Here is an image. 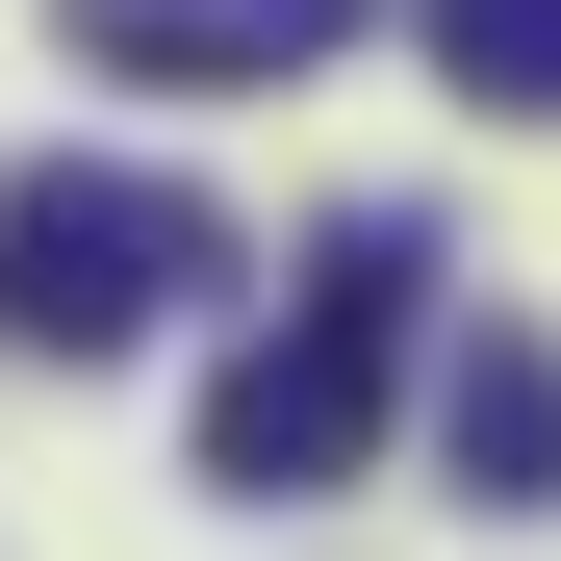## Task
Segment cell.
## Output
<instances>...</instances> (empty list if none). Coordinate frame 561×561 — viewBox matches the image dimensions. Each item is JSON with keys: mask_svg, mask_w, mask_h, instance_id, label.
Masks as SVG:
<instances>
[{"mask_svg": "<svg viewBox=\"0 0 561 561\" xmlns=\"http://www.w3.org/2000/svg\"><path fill=\"white\" fill-rule=\"evenodd\" d=\"M409 332H434V230H409V205H357V230L307 255V307H280L230 383H205V485H255V511H332L357 459H383Z\"/></svg>", "mask_w": 561, "mask_h": 561, "instance_id": "6da1fadb", "label": "cell"}, {"mask_svg": "<svg viewBox=\"0 0 561 561\" xmlns=\"http://www.w3.org/2000/svg\"><path fill=\"white\" fill-rule=\"evenodd\" d=\"M434 459L485 511H561V332H459L434 357Z\"/></svg>", "mask_w": 561, "mask_h": 561, "instance_id": "3957f363", "label": "cell"}, {"mask_svg": "<svg viewBox=\"0 0 561 561\" xmlns=\"http://www.w3.org/2000/svg\"><path fill=\"white\" fill-rule=\"evenodd\" d=\"M230 280V205L205 179H128V153H51L0 179V357H128Z\"/></svg>", "mask_w": 561, "mask_h": 561, "instance_id": "7a4b0ae2", "label": "cell"}, {"mask_svg": "<svg viewBox=\"0 0 561 561\" xmlns=\"http://www.w3.org/2000/svg\"><path fill=\"white\" fill-rule=\"evenodd\" d=\"M459 103H536L561 128V0H459Z\"/></svg>", "mask_w": 561, "mask_h": 561, "instance_id": "5b68a950", "label": "cell"}, {"mask_svg": "<svg viewBox=\"0 0 561 561\" xmlns=\"http://www.w3.org/2000/svg\"><path fill=\"white\" fill-rule=\"evenodd\" d=\"M51 26L103 51V77H307L357 0H51Z\"/></svg>", "mask_w": 561, "mask_h": 561, "instance_id": "277c9868", "label": "cell"}]
</instances>
